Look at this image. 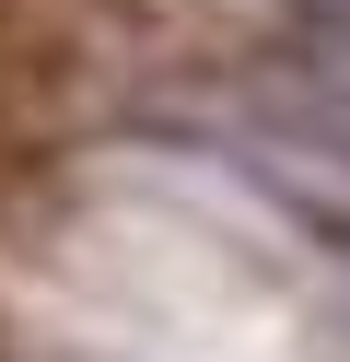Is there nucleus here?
I'll return each instance as SVG.
<instances>
[{
	"mask_svg": "<svg viewBox=\"0 0 350 362\" xmlns=\"http://www.w3.org/2000/svg\"><path fill=\"white\" fill-rule=\"evenodd\" d=\"M82 82H93V59L59 0H0V164L35 175L47 141L70 129V105H82Z\"/></svg>",
	"mask_w": 350,
	"mask_h": 362,
	"instance_id": "1",
	"label": "nucleus"
},
{
	"mask_svg": "<svg viewBox=\"0 0 350 362\" xmlns=\"http://www.w3.org/2000/svg\"><path fill=\"white\" fill-rule=\"evenodd\" d=\"M105 12H140V0H105Z\"/></svg>",
	"mask_w": 350,
	"mask_h": 362,
	"instance_id": "2",
	"label": "nucleus"
}]
</instances>
